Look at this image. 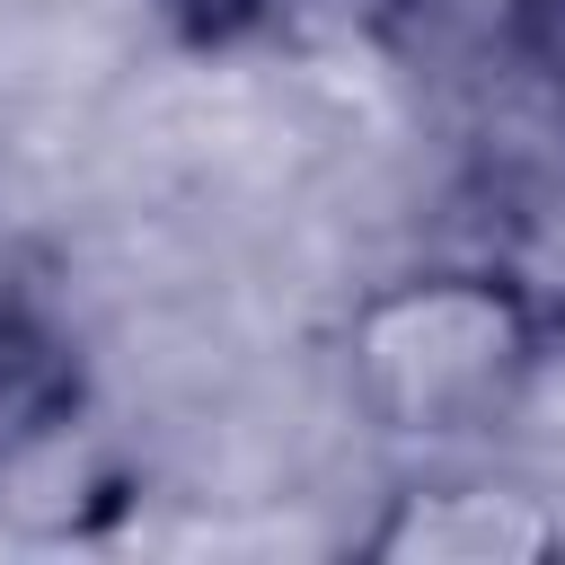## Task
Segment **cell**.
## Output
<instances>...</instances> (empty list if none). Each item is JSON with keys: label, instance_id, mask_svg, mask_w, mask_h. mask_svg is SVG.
<instances>
[{"label": "cell", "instance_id": "6da1fadb", "mask_svg": "<svg viewBox=\"0 0 565 565\" xmlns=\"http://www.w3.org/2000/svg\"><path fill=\"white\" fill-rule=\"evenodd\" d=\"M344 397L388 441H477L556 362V300L503 265H415L371 282L335 327Z\"/></svg>", "mask_w": 565, "mask_h": 565}, {"label": "cell", "instance_id": "7a4b0ae2", "mask_svg": "<svg viewBox=\"0 0 565 565\" xmlns=\"http://www.w3.org/2000/svg\"><path fill=\"white\" fill-rule=\"evenodd\" d=\"M371 565H547L565 556V512L494 477H415L362 530Z\"/></svg>", "mask_w": 565, "mask_h": 565}, {"label": "cell", "instance_id": "3957f363", "mask_svg": "<svg viewBox=\"0 0 565 565\" xmlns=\"http://www.w3.org/2000/svg\"><path fill=\"white\" fill-rule=\"evenodd\" d=\"M88 406V362L79 344L18 291H0V468L53 450Z\"/></svg>", "mask_w": 565, "mask_h": 565}, {"label": "cell", "instance_id": "5b68a950", "mask_svg": "<svg viewBox=\"0 0 565 565\" xmlns=\"http://www.w3.org/2000/svg\"><path fill=\"white\" fill-rule=\"evenodd\" d=\"M159 9L177 18L185 44H256V35L291 26L309 0H159Z\"/></svg>", "mask_w": 565, "mask_h": 565}, {"label": "cell", "instance_id": "277c9868", "mask_svg": "<svg viewBox=\"0 0 565 565\" xmlns=\"http://www.w3.org/2000/svg\"><path fill=\"white\" fill-rule=\"evenodd\" d=\"M503 53L565 115V0H503Z\"/></svg>", "mask_w": 565, "mask_h": 565}]
</instances>
